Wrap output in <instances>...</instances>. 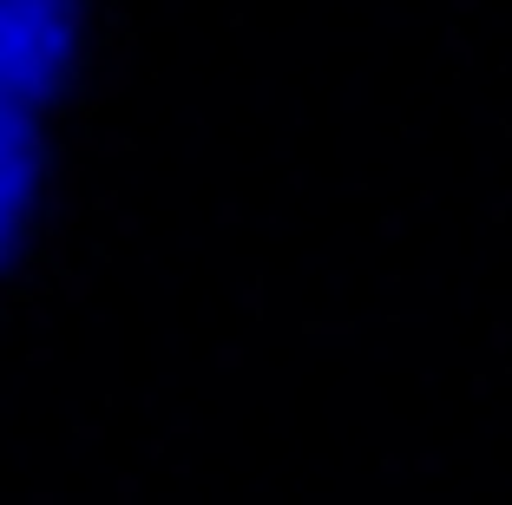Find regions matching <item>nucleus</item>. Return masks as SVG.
<instances>
[{
    "label": "nucleus",
    "instance_id": "obj_1",
    "mask_svg": "<svg viewBox=\"0 0 512 505\" xmlns=\"http://www.w3.org/2000/svg\"><path fill=\"white\" fill-rule=\"evenodd\" d=\"M73 0H0V263L14 256L46 171V119L73 79Z\"/></svg>",
    "mask_w": 512,
    "mask_h": 505
}]
</instances>
